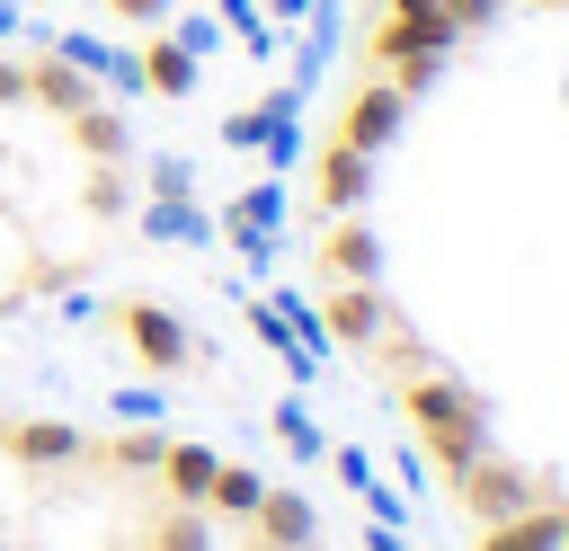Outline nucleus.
<instances>
[{"mask_svg": "<svg viewBox=\"0 0 569 551\" xmlns=\"http://www.w3.org/2000/svg\"><path fill=\"white\" fill-rule=\"evenodd\" d=\"M213 231L231 240V231H284V178H258L249 196H231L222 213H213Z\"/></svg>", "mask_w": 569, "mask_h": 551, "instance_id": "dca6fc26", "label": "nucleus"}, {"mask_svg": "<svg viewBox=\"0 0 569 551\" xmlns=\"http://www.w3.org/2000/svg\"><path fill=\"white\" fill-rule=\"evenodd\" d=\"M365 187H373V151L329 142V151H320V213H356V204H365Z\"/></svg>", "mask_w": 569, "mask_h": 551, "instance_id": "ddd939ff", "label": "nucleus"}, {"mask_svg": "<svg viewBox=\"0 0 569 551\" xmlns=\"http://www.w3.org/2000/svg\"><path fill=\"white\" fill-rule=\"evenodd\" d=\"M338 36H347V18H338V0H311V18H302V27L284 36V44H293V71H284V80H293L302 98L320 89V71H329V53H338Z\"/></svg>", "mask_w": 569, "mask_h": 551, "instance_id": "0eeeda50", "label": "nucleus"}, {"mask_svg": "<svg viewBox=\"0 0 569 551\" xmlns=\"http://www.w3.org/2000/svg\"><path fill=\"white\" fill-rule=\"evenodd\" d=\"M160 453H169V435H160V427H124V435L107 444V462H116V471H160Z\"/></svg>", "mask_w": 569, "mask_h": 551, "instance_id": "5701e85b", "label": "nucleus"}, {"mask_svg": "<svg viewBox=\"0 0 569 551\" xmlns=\"http://www.w3.org/2000/svg\"><path fill=\"white\" fill-rule=\"evenodd\" d=\"M18 27H27V9H18V0H0V44H9Z\"/></svg>", "mask_w": 569, "mask_h": 551, "instance_id": "c9c22d12", "label": "nucleus"}, {"mask_svg": "<svg viewBox=\"0 0 569 551\" xmlns=\"http://www.w3.org/2000/svg\"><path fill=\"white\" fill-rule=\"evenodd\" d=\"M142 178H151V196H196V160L187 151H151Z\"/></svg>", "mask_w": 569, "mask_h": 551, "instance_id": "a878e982", "label": "nucleus"}, {"mask_svg": "<svg viewBox=\"0 0 569 551\" xmlns=\"http://www.w3.org/2000/svg\"><path fill=\"white\" fill-rule=\"evenodd\" d=\"M0 107H27V62H0Z\"/></svg>", "mask_w": 569, "mask_h": 551, "instance_id": "72a5a7b5", "label": "nucleus"}, {"mask_svg": "<svg viewBox=\"0 0 569 551\" xmlns=\"http://www.w3.org/2000/svg\"><path fill=\"white\" fill-rule=\"evenodd\" d=\"M0 444H9L18 462H36V471H53V462H80V453H89V435H80V427H62V418H18V427H0Z\"/></svg>", "mask_w": 569, "mask_h": 551, "instance_id": "9b49d317", "label": "nucleus"}, {"mask_svg": "<svg viewBox=\"0 0 569 551\" xmlns=\"http://www.w3.org/2000/svg\"><path fill=\"white\" fill-rule=\"evenodd\" d=\"M258 160H267L276 178H284V169H302V124H293V116H276V124L258 133Z\"/></svg>", "mask_w": 569, "mask_h": 551, "instance_id": "393cba45", "label": "nucleus"}, {"mask_svg": "<svg viewBox=\"0 0 569 551\" xmlns=\"http://www.w3.org/2000/svg\"><path fill=\"white\" fill-rule=\"evenodd\" d=\"M453 498L471 507V524H507V515H525V507H533L542 489H533V480H525L516 462H498V453H480V462H471V471L453 480Z\"/></svg>", "mask_w": 569, "mask_h": 551, "instance_id": "7ed1b4c3", "label": "nucleus"}, {"mask_svg": "<svg viewBox=\"0 0 569 551\" xmlns=\"http://www.w3.org/2000/svg\"><path fill=\"white\" fill-rule=\"evenodd\" d=\"M151 551H213V507H178V515L151 533Z\"/></svg>", "mask_w": 569, "mask_h": 551, "instance_id": "4be33fe9", "label": "nucleus"}, {"mask_svg": "<svg viewBox=\"0 0 569 551\" xmlns=\"http://www.w3.org/2000/svg\"><path fill=\"white\" fill-rule=\"evenodd\" d=\"M116 18H133V27H169V0H107Z\"/></svg>", "mask_w": 569, "mask_h": 551, "instance_id": "2f4dec72", "label": "nucleus"}, {"mask_svg": "<svg viewBox=\"0 0 569 551\" xmlns=\"http://www.w3.org/2000/svg\"><path fill=\"white\" fill-rule=\"evenodd\" d=\"M445 18L462 36H480V27H507V0H445Z\"/></svg>", "mask_w": 569, "mask_h": 551, "instance_id": "c85d7f7f", "label": "nucleus"}, {"mask_svg": "<svg viewBox=\"0 0 569 551\" xmlns=\"http://www.w3.org/2000/svg\"><path fill=\"white\" fill-rule=\"evenodd\" d=\"M169 44H178V53H196V62H204V53H213V44H222V18H169Z\"/></svg>", "mask_w": 569, "mask_h": 551, "instance_id": "bb28decb", "label": "nucleus"}, {"mask_svg": "<svg viewBox=\"0 0 569 551\" xmlns=\"http://www.w3.org/2000/svg\"><path fill=\"white\" fill-rule=\"evenodd\" d=\"M107 409H116L124 427H160V409H169V400H160V382H116V391H107Z\"/></svg>", "mask_w": 569, "mask_h": 551, "instance_id": "b1692460", "label": "nucleus"}, {"mask_svg": "<svg viewBox=\"0 0 569 551\" xmlns=\"http://www.w3.org/2000/svg\"><path fill=\"white\" fill-rule=\"evenodd\" d=\"M213 18H222V36H240V53H249V62H276V44H284V36L267 27V9H258V0H213Z\"/></svg>", "mask_w": 569, "mask_h": 551, "instance_id": "6ab92c4d", "label": "nucleus"}, {"mask_svg": "<svg viewBox=\"0 0 569 551\" xmlns=\"http://www.w3.org/2000/svg\"><path fill=\"white\" fill-rule=\"evenodd\" d=\"M71 9H80V0H71Z\"/></svg>", "mask_w": 569, "mask_h": 551, "instance_id": "e433bc0d", "label": "nucleus"}, {"mask_svg": "<svg viewBox=\"0 0 569 551\" xmlns=\"http://www.w3.org/2000/svg\"><path fill=\"white\" fill-rule=\"evenodd\" d=\"M400 498H427V453H418V444L400 453Z\"/></svg>", "mask_w": 569, "mask_h": 551, "instance_id": "473e14b6", "label": "nucleus"}, {"mask_svg": "<svg viewBox=\"0 0 569 551\" xmlns=\"http://www.w3.org/2000/svg\"><path fill=\"white\" fill-rule=\"evenodd\" d=\"M249 524H258V542H267V551H311V542H320V515H311V498H302V489H267Z\"/></svg>", "mask_w": 569, "mask_h": 551, "instance_id": "6e6552de", "label": "nucleus"}, {"mask_svg": "<svg viewBox=\"0 0 569 551\" xmlns=\"http://www.w3.org/2000/svg\"><path fill=\"white\" fill-rule=\"evenodd\" d=\"M249 329H258V347H276V355H284V382H320V355H302V347L284 338V320H276V302H267V293L249 302Z\"/></svg>", "mask_w": 569, "mask_h": 551, "instance_id": "aec40b11", "label": "nucleus"}, {"mask_svg": "<svg viewBox=\"0 0 569 551\" xmlns=\"http://www.w3.org/2000/svg\"><path fill=\"white\" fill-rule=\"evenodd\" d=\"M213 462H222L213 444H178V435H169V453H160V480L178 489V507H204V489H213Z\"/></svg>", "mask_w": 569, "mask_h": 551, "instance_id": "f3484780", "label": "nucleus"}, {"mask_svg": "<svg viewBox=\"0 0 569 551\" xmlns=\"http://www.w3.org/2000/svg\"><path fill=\"white\" fill-rule=\"evenodd\" d=\"M142 240H169V249H213V213L196 196H142Z\"/></svg>", "mask_w": 569, "mask_h": 551, "instance_id": "9d476101", "label": "nucleus"}, {"mask_svg": "<svg viewBox=\"0 0 569 551\" xmlns=\"http://www.w3.org/2000/svg\"><path fill=\"white\" fill-rule=\"evenodd\" d=\"M569 542V507H525V515H507V524H480V542L471 551H560Z\"/></svg>", "mask_w": 569, "mask_h": 551, "instance_id": "1a4fd4ad", "label": "nucleus"}, {"mask_svg": "<svg viewBox=\"0 0 569 551\" xmlns=\"http://www.w3.org/2000/svg\"><path fill=\"white\" fill-rule=\"evenodd\" d=\"M400 418H409V435H418V453L445 471V480H462L480 453H489V400L471 391V382H453V373H436V364H418V373H400Z\"/></svg>", "mask_w": 569, "mask_h": 551, "instance_id": "f257e3e1", "label": "nucleus"}, {"mask_svg": "<svg viewBox=\"0 0 569 551\" xmlns=\"http://www.w3.org/2000/svg\"><path fill=\"white\" fill-rule=\"evenodd\" d=\"M320 267H329V284H373V276H382V240L365 231V213H329Z\"/></svg>", "mask_w": 569, "mask_h": 551, "instance_id": "39448f33", "label": "nucleus"}, {"mask_svg": "<svg viewBox=\"0 0 569 551\" xmlns=\"http://www.w3.org/2000/svg\"><path fill=\"white\" fill-rule=\"evenodd\" d=\"M560 551H569V542H560Z\"/></svg>", "mask_w": 569, "mask_h": 551, "instance_id": "4c0bfd02", "label": "nucleus"}, {"mask_svg": "<svg viewBox=\"0 0 569 551\" xmlns=\"http://www.w3.org/2000/svg\"><path fill=\"white\" fill-rule=\"evenodd\" d=\"M356 498H365V515H373V524H409V498H400V489H391L382 471H373V480H365Z\"/></svg>", "mask_w": 569, "mask_h": 551, "instance_id": "cd10ccee", "label": "nucleus"}, {"mask_svg": "<svg viewBox=\"0 0 569 551\" xmlns=\"http://www.w3.org/2000/svg\"><path fill=\"white\" fill-rule=\"evenodd\" d=\"M320 462H329V471H338L347 489H365V480H373V453H365V444H329Z\"/></svg>", "mask_w": 569, "mask_h": 551, "instance_id": "c756f323", "label": "nucleus"}, {"mask_svg": "<svg viewBox=\"0 0 569 551\" xmlns=\"http://www.w3.org/2000/svg\"><path fill=\"white\" fill-rule=\"evenodd\" d=\"M258 498H267V480H258L249 462H213V489H204V507H213V515H240V524H249V515H258Z\"/></svg>", "mask_w": 569, "mask_h": 551, "instance_id": "a211bd4d", "label": "nucleus"}, {"mask_svg": "<svg viewBox=\"0 0 569 551\" xmlns=\"http://www.w3.org/2000/svg\"><path fill=\"white\" fill-rule=\"evenodd\" d=\"M276 444H284L293 462H320V453H329V435H320V418H311L302 400H276Z\"/></svg>", "mask_w": 569, "mask_h": 551, "instance_id": "412c9836", "label": "nucleus"}, {"mask_svg": "<svg viewBox=\"0 0 569 551\" xmlns=\"http://www.w3.org/2000/svg\"><path fill=\"white\" fill-rule=\"evenodd\" d=\"M382 320H391V302H382L373 284H329V302H320L329 347H373V338H382Z\"/></svg>", "mask_w": 569, "mask_h": 551, "instance_id": "423d86ee", "label": "nucleus"}, {"mask_svg": "<svg viewBox=\"0 0 569 551\" xmlns=\"http://www.w3.org/2000/svg\"><path fill=\"white\" fill-rule=\"evenodd\" d=\"M133 62H142V98H196V71H204V62H196V53H178L169 36H151Z\"/></svg>", "mask_w": 569, "mask_h": 551, "instance_id": "4468645a", "label": "nucleus"}, {"mask_svg": "<svg viewBox=\"0 0 569 551\" xmlns=\"http://www.w3.org/2000/svg\"><path fill=\"white\" fill-rule=\"evenodd\" d=\"M365 551H409V533L400 524H365Z\"/></svg>", "mask_w": 569, "mask_h": 551, "instance_id": "f704fd0d", "label": "nucleus"}, {"mask_svg": "<svg viewBox=\"0 0 569 551\" xmlns=\"http://www.w3.org/2000/svg\"><path fill=\"white\" fill-rule=\"evenodd\" d=\"M62 124H71V142H80L89 160H107V169L133 151V133H124V116H116L107 98H89V107H80V116H62Z\"/></svg>", "mask_w": 569, "mask_h": 551, "instance_id": "2eb2a0df", "label": "nucleus"}, {"mask_svg": "<svg viewBox=\"0 0 569 551\" xmlns=\"http://www.w3.org/2000/svg\"><path fill=\"white\" fill-rule=\"evenodd\" d=\"M400 116H409V98H400L391 80H365V89H347V107H338V133H329V142H347V151H382V142L400 133Z\"/></svg>", "mask_w": 569, "mask_h": 551, "instance_id": "20e7f679", "label": "nucleus"}, {"mask_svg": "<svg viewBox=\"0 0 569 551\" xmlns=\"http://www.w3.org/2000/svg\"><path fill=\"white\" fill-rule=\"evenodd\" d=\"M27 98H44L53 116H80V107H89V98H107V89H98L89 71H71L62 53H44V44H36V62H27Z\"/></svg>", "mask_w": 569, "mask_h": 551, "instance_id": "f8f14e48", "label": "nucleus"}, {"mask_svg": "<svg viewBox=\"0 0 569 551\" xmlns=\"http://www.w3.org/2000/svg\"><path fill=\"white\" fill-rule=\"evenodd\" d=\"M258 9H267V27H276V36H293V27L311 18V0H258Z\"/></svg>", "mask_w": 569, "mask_h": 551, "instance_id": "7c9ffc66", "label": "nucleus"}, {"mask_svg": "<svg viewBox=\"0 0 569 551\" xmlns=\"http://www.w3.org/2000/svg\"><path fill=\"white\" fill-rule=\"evenodd\" d=\"M116 329H124V347H133L151 373H187V364H204V347L187 338V320H178L169 302H124Z\"/></svg>", "mask_w": 569, "mask_h": 551, "instance_id": "f03ea898", "label": "nucleus"}]
</instances>
